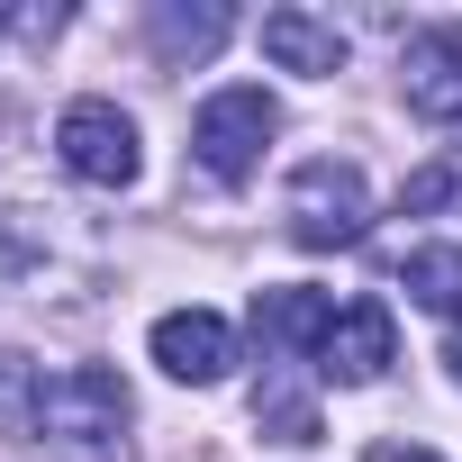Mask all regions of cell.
Listing matches in <instances>:
<instances>
[{
    "instance_id": "9c48e42d",
    "label": "cell",
    "mask_w": 462,
    "mask_h": 462,
    "mask_svg": "<svg viewBox=\"0 0 462 462\" xmlns=\"http://www.w3.org/2000/svg\"><path fill=\"white\" fill-rule=\"evenodd\" d=\"M254 327L263 345H291V354H318L327 327H336V300L309 291V282H282V291H254Z\"/></svg>"
},
{
    "instance_id": "52a82bcc",
    "label": "cell",
    "mask_w": 462,
    "mask_h": 462,
    "mask_svg": "<svg viewBox=\"0 0 462 462\" xmlns=\"http://www.w3.org/2000/svg\"><path fill=\"white\" fill-rule=\"evenodd\" d=\"M399 82H408V109H417V118L462 127V28H426V37H408Z\"/></svg>"
},
{
    "instance_id": "5bb4252c",
    "label": "cell",
    "mask_w": 462,
    "mask_h": 462,
    "mask_svg": "<svg viewBox=\"0 0 462 462\" xmlns=\"http://www.w3.org/2000/svg\"><path fill=\"white\" fill-rule=\"evenodd\" d=\"M372 462H435V453H426V444H381Z\"/></svg>"
},
{
    "instance_id": "ba28073f",
    "label": "cell",
    "mask_w": 462,
    "mask_h": 462,
    "mask_svg": "<svg viewBox=\"0 0 462 462\" xmlns=\"http://www.w3.org/2000/svg\"><path fill=\"white\" fill-rule=\"evenodd\" d=\"M263 55L282 73H345V28L309 10H263Z\"/></svg>"
},
{
    "instance_id": "7a4b0ae2",
    "label": "cell",
    "mask_w": 462,
    "mask_h": 462,
    "mask_svg": "<svg viewBox=\"0 0 462 462\" xmlns=\"http://www.w3.org/2000/svg\"><path fill=\"white\" fill-rule=\"evenodd\" d=\"M273 127H282L273 91H254V82H236V91H208V100H199V118H190V154H199L217 181H254V163H263Z\"/></svg>"
},
{
    "instance_id": "5b68a950",
    "label": "cell",
    "mask_w": 462,
    "mask_h": 462,
    "mask_svg": "<svg viewBox=\"0 0 462 462\" xmlns=\"http://www.w3.org/2000/svg\"><path fill=\"white\" fill-rule=\"evenodd\" d=\"M309 363H318V381H345V390L381 381V372L399 363V327H390V309H381V300L336 309V327H327V345H318Z\"/></svg>"
},
{
    "instance_id": "30bf717a",
    "label": "cell",
    "mask_w": 462,
    "mask_h": 462,
    "mask_svg": "<svg viewBox=\"0 0 462 462\" xmlns=\"http://www.w3.org/2000/svg\"><path fill=\"white\" fill-rule=\"evenodd\" d=\"M399 282H408V300H417V309L462 318V245H417V254L399 263Z\"/></svg>"
},
{
    "instance_id": "8fae6325",
    "label": "cell",
    "mask_w": 462,
    "mask_h": 462,
    "mask_svg": "<svg viewBox=\"0 0 462 462\" xmlns=\"http://www.w3.org/2000/svg\"><path fill=\"white\" fill-rule=\"evenodd\" d=\"M254 417H263L282 444H318V408H309V390H291L282 372H263V390H254Z\"/></svg>"
},
{
    "instance_id": "7c38bea8",
    "label": "cell",
    "mask_w": 462,
    "mask_h": 462,
    "mask_svg": "<svg viewBox=\"0 0 462 462\" xmlns=\"http://www.w3.org/2000/svg\"><path fill=\"white\" fill-rule=\"evenodd\" d=\"M154 37H163V55H208L226 37V10H154Z\"/></svg>"
},
{
    "instance_id": "6da1fadb",
    "label": "cell",
    "mask_w": 462,
    "mask_h": 462,
    "mask_svg": "<svg viewBox=\"0 0 462 462\" xmlns=\"http://www.w3.org/2000/svg\"><path fill=\"white\" fill-rule=\"evenodd\" d=\"M282 217H291V236H300L309 254L363 245V226H372V181H363L354 163L318 154V163H300V172H291V199H282Z\"/></svg>"
},
{
    "instance_id": "9a60e30c",
    "label": "cell",
    "mask_w": 462,
    "mask_h": 462,
    "mask_svg": "<svg viewBox=\"0 0 462 462\" xmlns=\"http://www.w3.org/2000/svg\"><path fill=\"white\" fill-rule=\"evenodd\" d=\"M444 363H453V381H462V318H453V345H444Z\"/></svg>"
},
{
    "instance_id": "8992f818",
    "label": "cell",
    "mask_w": 462,
    "mask_h": 462,
    "mask_svg": "<svg viewBox=\"0 0 462 462\" xmlns=\"http://www.w3.org/2000/svg\"><path fill=\"white\" fill-rule=\"evenodd\" d=\"M154 363H163L172 381L208 390V381L236 372V327H226L217 309H172V318H154Z\"/></svg>"
},
{
    "instance_id": "3957f363",
    "label": "cell",
    "mask_w": 462,
    "mask_h": 462,
    "mask_svg": "<svg viewBox=\"0 0 462 462\" xmlns=\"http://www.w3.org/2000/svg\"><path fill=\"white\" fill-rule=\"evenodd\" d=\"M127 426V381L118 372H100V363H73V372H55L46 390H37V435H64V444H109Z\"/></svg>"
},
{
    "instance_id": "277c9868",
    "label": "cell",
    "mask_w": 462,
    "mask_h": 462,
    "mask_svg": "<svg viewBox=\"0 0 462 462\" xmlns=\"http://www.w3.org/2000/svg\"><path fill=\"white\" fill-rule=\"evenodd\" d=\"M55 145H64V163H73L91 190H127V181H136V118L109 109V100H73L64 127H55Z\"/></svg>"
},
{
    "instance_id": "4fadbf2b",
    "label": "cell",
    "mask_w": 462,
    "mask_h": 462,
    "mask_svg": "<svg viewBox=\"0 0 462 462\" xmlns=\"http://www.w3.org/2000/svg\"><path fill=\"white\" fill-rule=\"evenodd\" d=\"M453 190H462V163H453V172H417V181H408V208H444Z\"/></svg>"
}]
</instances>
